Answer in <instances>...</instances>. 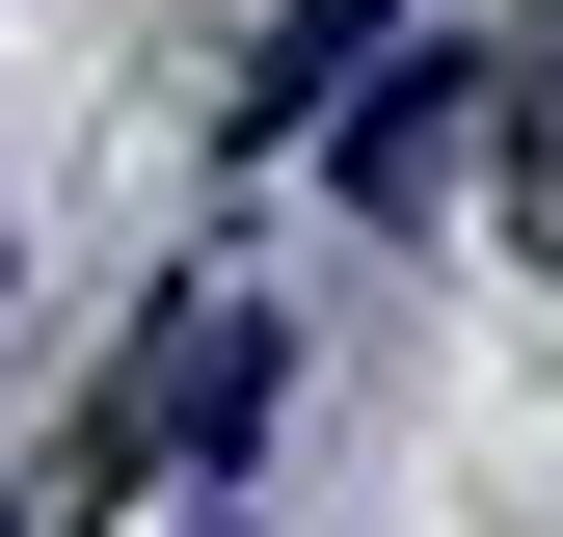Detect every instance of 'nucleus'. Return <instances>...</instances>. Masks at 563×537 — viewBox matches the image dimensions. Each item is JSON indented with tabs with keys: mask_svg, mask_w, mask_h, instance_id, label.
Returning a JSON list of instances; mask_svg holds the SVG:
<instances>
[{
	"mask_svg": "<svg viewBox=\"0 0 563 537\" xmlns=\"http://www.w3.org/2000/svg\"><path fill=\"white\" fill-rule=\"evenodd\" d=\"M188 537H242V511H188Z\"/></svg>",
	"mask_w": 563,
	"mask_h": 537,
	"instance_id": "obj_5",
	"label": "nucleus"
},
{
	"mask_svg": "<svg viewBox=\"0 0 563 537\" xmlns=\"http://www.w3.org/2000/svg\"><path fill=\"white\" fill-rule=\"evenodd\" d=\"M242 430H268V296H162V350H134L81 430H54V484L0 511V537H108L162 457H242Z\"/></svg>",
	"mask_w": 563,
	"mask_h": 537,
	"instance_id": "obj_1",
	"label": "nucleus"
},
{
	"mask_svg": "<svg viewBox=\"0 0 563 537\" xmlns=\"http://www.w3.org/2000/svg\"><path fill=\"white\" fill-rule=\"evenodd\" d=\"M456 108H483V54H402V108H349V216H430Z\"/></svg>",
	"mask_w": 563,
	"mask_h": 537,
	"instance_id": "obj_3",
	"label": "nucleus"
},
{
	"mask_svg": "<svg viewBox=\"0 0 563 537\" xmlns=\"http://www.w3.org/2000/svg\"><path fill=\"white\" fill-rule=\"evenodd\" d=\"M349 54H376V0H268V54L216 81V134H242V162H268V134H322V81H349Z\"/></svg>",
	"mask_w": 563,
	"mask_h": 537,
	"instance_id": "obj_2",
	"label": "nucleus"
},
{
	"mask_svg": "<svg viewBox=\"0 0 563 537\" xmlns=\"http://www.w3.org/2000/svg\"><path fill=\"white\" fill-rule=\"evenodd\" d=\"M510 242H537V268H563V28H537V54H510Z\"/></svg>",
	"mask_w": 563,
	"mask_h": 537,
	"instance_id": "obj_4",
	"label": "nucleus"
}]
</instances>
